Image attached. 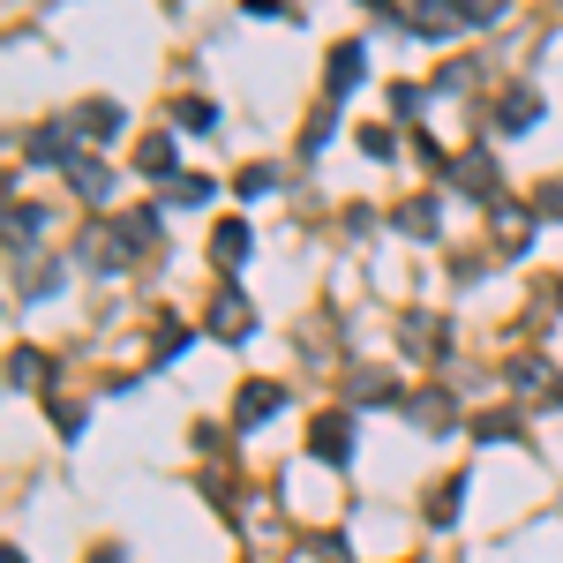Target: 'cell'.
Instances as JSON below:
<instances>
[{"label":"cell","instance_id":"obj_1","mask_svg":"<svg viewBox=\"0 0 563 563\" xmlns=\"http://www.w3.org/2000/svg\"><path fill=\"white\" fill-rule=\"evenodd\" d=\"M390 15L398 31H413V38H451L459 23H466V8H443V0H406V8H376Z\"/></svg>","mask_w":563,"mask_h":563},{"label":"cell","instance_id":"obj_2","mask_svg":"<svg viewBox=\"0 0 563 563\" xmlns=\"http://www.w3.org/2000/svg\"><path fill=\"white\" fill-rule=\"evenodd\" d=\"M504 376H511V390H519V398H533V406H556V398H563V376L541 361V353H519Z\"/></svg>","mask_w":563,"mask_h":563},{"label":"cell","instance_id":"obj_3","mask_svg":"<svg viewBox=\"0 0 563 563\" xmlns=\"http://www.w3.org/2000/svg\"><path fill=\"white\" fill-rule=\"evenodd\" d=\"M76 135H84V129H60V121H45V129H31L23 158H31V166H76Z\"/></svg>","mask_w":563,"mask_h":563},{"label":"cell","instance_id":"obj_4","mask_svg":"<svg viewBox=\"0 0 563 563\" xmlns=\"http://www.w3.org/2000/svg\"><path fill=\"white\" fill-rule=\"evenodd\" d=\"M76 256H84L90 271H129L135 249L121 241V225H98V233H84V249H76Z\"/></svg>","mask_w":563,"mask_h":563},{"label":"cell","instance_id":"obj_5","mask_svg":"<svg viewBox=\"0 0 563 563\" xmlns=\"http://www.w3.org/2000/svg\"><path fill=\"white\" fill-rule=\"evenodd\" d=\"M308 451L331 459V466H346V459H353V421H346V413H323V421L308 429Z\"/></svg>","mask_w":563,"mask_h":563},{"label":"cell","instance_id":"obj_6","mask_svg":"<svg viewBox=\"0 0 563 563\" xmlns=\"http://www.w3.org/2000/svg\"><path fill=\"white\" fill-rule=\"evenodd\" d=\"M451 180H459L474 203H496V166H488V151H466V158H451Z\"/></svg>","mask_w":563,"mask_h":563},{"label":"cell","instance_id":"obj_7","mask_svg":"<svg viewBox=\"0 0 563 563\" xmlns=\"http://www.w3.org/2000/svg\"><path fill=\"white\" fill-rule=\"evenodd\" d=\"M346 398L353 406H390L398 398V376L390 368H346Z\"/></svg>","mask_w":563,"mask_h":563},{"label":"cell","instance_id":"obj_8","mask_svg":"<svg viewBox=\"0 0 563 563\" xmlns=\"http://www.w3.org/2000/svg\"><path fill=\"white\" fill-rule=\"evenodd\" d=\"M211 331H218V339H233V346H241V339L256 331V316H249V301H241V294H218V301H211Z\"/></svg>","mask_w":563,"mask_h":563},{"label":"cell","instance_id":"obj_9","mask_svg":"<svg viewBox=\"0 0 563 563\" xmlns=\"http://www.w3.org/2000/svg\"><path fill=\"white\" fill-rule=\"evenodd\" d=\"M496 121L511 135H526L533 121H541V90H504V106H496Z\"/></svg>","mask_w":563,"mask_h":563},{"label":"cell","instance_id":"obj_10","mask_svg":"<svg viewBox=\"0 0 563 563\" xmlns=\"http://www.w3.org/2000/svg\"><path fill=\"white\" fill-rule=\"evenodd\" d=\"M38 233H45L38 203H8V249H15V256H31V241H38Z\"/></svg>","mask_w":563,"mask_h":563},{"label":"cell","instance_id":"obj_11","mask_svg":"<svg viewBox=\"0 0 563 563\" xmlns=\"http://www.w3.org/2000/svg\"><path fill=\"white\" fill-rule=\"evenodd\" d=\"M406 413H413V429H421V435H443V421H451V390H421V398H406Z\"/></svg>","mask_w":563,"mask_h":563},{"label":"cell","instance_id":"obj_12","mask_svg":"<svg viewBox=\"0 0 563 563\" xmlns=\"http://www.w3.org/2000/svg\"><path fill=\"white\" fill-rule=\"evenodd\" d=\"M278 406H286V390H278V384H249V390H241V429H256V421H271Z\"/></svg>","mask_w":563,"mask_h":563},{"label":"cell","instance_id":"obj_13","mask_svg":"<svg viewBox=\"0 0 563 563\" xmlns=\"http://www.w3.org/2000/svg\"><path fill=\"white\" fill-rule=\"evenodd\" d=\"M68 180H76V196H84V203H106V196H113V174H106L98 158H76Z\"/></svg>","mask_w":563,"mask_h":563},{"label":"cell","instance_id":"obj_14","mask_svg":"<svg viewBox=\"0 0 563 563\" xmlns=\"http://www.w3.org/2000/svg\"><path fill=\"white\" fill-rule=\"evenodd\" d=\"M211 256L225 263V271H241V263H249V225H241V218H225V225H218Z\"/></svg>","mask_w":563,"mask_h":563},{"label":"cell","instance_id":"obj_15","mask_svg":"<svg viewBox=\"0 0 563 563\" xmlns=\"http://www.w3.org/2000/svg\"><path fill=\"white\" fill-rule=\"evenodd\" d=\"M361 60H368L361 45H339V53H331V106H339V98L361 84Z\"/></svg>","mask_w":563,"mask_h":563},{"label":"cell","instance_id":"obj_16","mask_svg":"<svg viewBox=\"0 0 563 563\" xmlns=\"http://www.w3.org/2000/svg\"><path fill=\"white\" fill-rule=\"evenodd\" d=\"M121 241H129L135 256H143V249H158V241H166V225H158V211H129V218H121Z\"/></svg>","mask_w":563,"mask_h":563},{"label":"cell","instance_id":"obj_17","mask_svg":"<svg viewBox=\"0 0 563 563\" xmlns=\"http://www.w3.org/2000/svg\"><path fill=\"white\" fill-rule=\"evenodd\" d=\"M406 346H413V353H435V346H443V316L413 308V316H406Z\"/></svg>","mask_w":563,"mask_h":563},{"label":"cell","instance_id":"obj_18","mask_svg":"<svg viewBox=\"0 0 563 563\" xmlns=\"http://www.w3.org/2000/svg\"><path fill=\"white\" fill-rule=\"evenodd\" d=\"M135 166H143V174H174V135H166V129H158V135H143ZM174 180H180V174H174Z\"/></svg>","mask_w":563,"mask_h":563},{"label":"cell","instance_id":"obj_19","mask_svg":"<svg viewBox=\"0 0 563 563\" xmlns=\"http://www.w3.org/2000/svg\"><path fill=\"white\" fill-rule=\"evenodd\" d=\"M8 384H15V390H31V384H45V353H31V346H15V353H8Z\"/></svg>","mask_w":563,"mask_h":563},{"label":"cell","instance_id":"obj_20","mask_svg":"<svg viewBox=\"0 0 563 563\" xmlns=\"http://www.w3.org/2000/svg\"><path fill=\"white\" fill-rule=\"evenodd\" d=\"M76 121H84V135H98V143H106V135H121V106H113V98H98V106H84V113H76Z\"/></svg>","mask_w":563,"mask_h":563},{"label":"cell","instance_id":"obj_21","mask_svg":"<svg viewBox=\"0 0 563 563\" xmlns=\"http://www.w3.org/2000/svg\"><path fill=\"white\" fill-rule=\"evenodd\" d=\"M398 225L429 241V233H435V196H413V203H398Z\"/></svg>","mask_w":563,"mask_h":563},{"label":"cell","instance_id":"obj_22","mask_svg":"<svg viewBox=\"0 0 563 563\" xmlns=\"http://www.w3.org/2000/svg\"><path fill=\"white\" fill-rule=\"evenodd\" d=\"M174 113H180V121H188L196 135H211V129H218V106H203V98H180Z\"/></svg>","mask_w":563,"mask_h":563},{"label":"cell","instance_id":"obj_23","mask_svg":"<svg viewBox=\"0 0 563 563\" xmlns=\"http://www.w3.org/2000/svg\"><path fill=\"white\" fill-rule=\"evenodd\" d=\"M474 435H481V443H504V435H519V413H481Z\"/></svg>","mask_w":563,"mask_h":563},{"label":"cell","instance_id":"obj_24","mask_svg":"<svg viewBox=\"0 0 563 563\" xmlns=\"http://www.w3.org/2000/svg\"><path fill=\"white\" fill-rule=\"evenodd\" d=\"M496 233H504V241H526V233H533V218L511 211V203H496Z\"/></svg>","mask_w":563,"mask_h":563},{"label":"cell","instance_id":"obj_25","mask_svg":"<svg viewBox=\"0 0 563 563\" xmlns=\"http://www.w3.org/2000/svg\"><path fill=\"white\" fill-rule=\"evenodd\" d=\"M459 488H466V481H443V496L429 504V519H435V526H451V519H459Z\"/></svg>","mask_w":563,"mask_h":563},{"label":"cell","instance_id":"obj_26","mask_svg":"<svg viewBox=\"0 0 563 563\" xmlns=\"http://www.w3.org/2000/svg\"><path fill=\"white\" fill-rule=\"evenodd\" d=\"M166 196H174V203H203V196H211V180L180 174V180H166Z\"/></svg>","mask_w":563,"mask_h":563},{"label":"cell","instance_id":"obj_27","mask_svg":"<svg viewBox=\"0 0 563 563\" xmlns=\"http://www.w3.org/2000/svg\"><path fill=\"white\" fill-rule=\"evenodd\" d=\"M316 556L323 563H353V541L346 533H316Z\"/></svg>","mask_w":563,"mask_h":563},{"label":"cell","instance_id":"obj_28","mask_svg":"<svg viewBox=\"0 0 563 563\" xmlns=\"http://www.w3.org/2000/svg\"><path fill=\"white\" fill-rule=\"evenodd\" d=\"M271 188H278V174H271V166H249V174H241V196H249V203H256V196H271Z\"/></svg>","mask_w":563,"mask_h":563},{"label":"cell","instance_id":"obj_29","mask_svg":"<svg viewBox=\"0 0 563 563\" xmlns=\"http://www.w3.org/2000/svg\"><path fill=\"white\" fill-rule=\"evenodd\" d=\"M361 151H368V158H390V151H398V135H390V129H361Z\"/></svg>","mask_w":563,"mask_h":563},{"label":"cell","instance_id":"obj_30","mask_svg":"<svg viewBox=\"0 0 563 563\" xmlns=\"http://www.w3.org/2000/svg\"><path fill=\"white\" fill-rule=\"evenodd\" d=\"M466 23H481V31L504 23V0H466Z\"/></svg>","mask_w":563,"mask_h":563},{"label":"cell","instance_id":"obj_31","mask_svg":"<svg viewBox=\"0 0 563 563\" xmlns=\"http://www.w3.org/2000/svg\"><path fill=\"white\" fill-rule=\"evenodd\" d=\"M541 218H563V180H541Z\"/></svg>","mask_w":563,"mask_h":563},{"label":"cell","instance_id":"obj_32","mask_svg":"<svg viewBox=\"0 0 563 563\" xmlns=\"http://www.w3.org/2000/svg\"><path fill=\"white\" fill-rule=\"evenodd\" d=\"M0 563H23V549H0Z\"/></svg>","mask_w":563,"mask_h":563},{"label":"cell","instance_id":"obj_33","mask_svg":"<svg viewBox=\"0 0 563 563\" xmlns=\"http://www.w3.org/2000/svg\"><path fill=\"white\" fill-rule=\"evenodd\" d=\"M556 301H563V294H556Z\"/></svg>","mask_w":563,"mask_h":563}]
</instances>
